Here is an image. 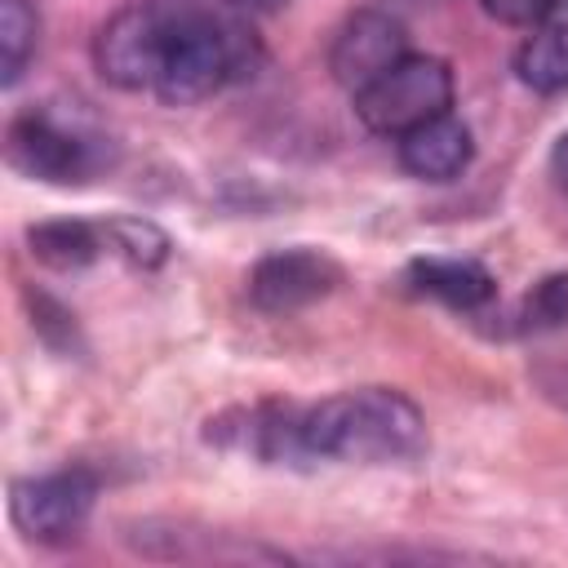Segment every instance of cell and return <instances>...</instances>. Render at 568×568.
<instances>
[{
    "label": "cell",
    "mask_w": 568,
    "mask_h": 568,
    "mask_svg": "<svg viewBox=\"0 0 568 568\" xmlns=\"http://www.w3.org/2000/svg\"><path fill=\"white\" fill-rule=\"evenodd\" d=\"M515 71L528 89L537 93H559L568 89V22H546L532 27V36L515 53Z\"/></svg>",
    "instance_id": "cell-11"
},
{
    "label": "cell",
    "mask_w": 568,
    "mask_h": 568,
    "mask_svg": "<svg viewBox=\"0 0 568 568\" xmlns=\"http://www.w3.org/2000/svg\"><path fill=\"white\" fill-rule=\"evenodd\" d=\"M426 439V422L417 404L386 386L342 390L333 399H320L302 417V444L315 457L333 462H399L413 457Z\"/></svg>",
    "instance_id": "cell-1"
},
{
    "label": "cell",
    "mask_w": 568,
    "mask_h": 568,
    "mask_svg": "<svg viewBox=\"0 0 568 568\" xmlns=\"http://www.w3.org/2000/svg\"><path fill=\"white\" fill-rule=\"evenodd\" d=\"M408 288L457 311H479L493 302L497 280L470 257H417L408 266Z\"/></svg>",
    "instance_id": "cell-10"
},
{
    "label": "cell",
    "mask_w": 568,
    "mask_h": 568,
    "mask_svg": "<svg viewBox=\"0 0 568 568\" xmlns=\"http://www.w3.org/2000/svg\"><path fill=\"white\" fill-rule=\"evenodd\" d=\"M395 142H399V164H404L413 178H422V182H453V178H462V169H466L470 155H475L470 129H466L453 111H444V115H435V120L408 129V133L395 138Z\"/></svg>",
    "instance_id": "cell-9"
},
{
    "label": "cell",
    "mask_w": 568,
    "mask_h": 568,
    "mask_svg": "<svg viewBox=\"0 0 568 568\" xmlns=\"http://www.w3.org/2000/svg\"><path fill=\"white\" fill-rule=\"evenodd\" d=\"M9 160L40 182H80L89 173V142L44 111H27L9 124Z\"/></svg>",
    "instance_id": "cell-8"
},
{
    "label": "cell",
    "mask_w": 568,
    "mask_h": 568,
    "mask_svg": "<svg viewBox=\"0 0 568 568\" xmlns=\"http://www.w3.org/2000/svg\"><path fill=\"white\" fill-rule=\"evenodd\" d=\"M568 324V271H555L546 280H537L519 306V328L524 333H546Z\"/></svg>",
    "instance_id": "cell-14"
},
{
    "label": "cell",
    "mask_w": 568,
    "mask_h": 568,
    "mask_svg": "<svg viewBox=\"0 0 568 568\" xmlns=\"http://www.w3.org/2000/svg\"><path fill=\"white\" fill-rule=\"evenodd\" d=\"M453 106V71L444 58L404 53L373 84L355 93V115L382 138H404L408 129L444 115Z\"/></svg>",
    "instance_id": "cell-3"
},
{
    "label": "cell",
    "mask_w": 568,
    "mask_h": 568,
    "mask_svg": "<svg viewBox=\"0 0 568 568\" xmlns=\"http://www.w3.org/2000/svg\"><path fill=\"white\" fill-rule=\"evenodd\" d=\"M257 40L244 22H226L191 0L173 4V27L155 80V98L169 106H191L209 93H217L235 75H253L257 67Z\"/></svg>",
    "instance_id": "cell-2"
},
{
    "label": "cell",
    "mask_w": 568,
    "mask_h": 568,
    "mask_svg": "<svg viewBox=\"0 0 568 568\" xmlns=\"http://www.w3.org/2000/svg\"><path fill=\"white\" fill-rule=\"evenodd\" d=\"M40 44V13L31 0H4L0 4V67H4V84H18L31 53Z\"/></svg>",
    "instance_id": "cell-13"
},
{
    "label": "cell",
    "mask_w": 568,
    "mask_h": 568,
    "mask_svg": "<svg viewBox=\"0 0 568 568\" xmlns=\"http://www.w3.org/2000/svg\"><path fill=\"white\" fill-rule=\"evenodd\" d=\"M178 0H138L111 13L93 40V62L115 89H155Z\"/></svg>",
    "instance_id": "cell-4"
},
{
    "label": "cell",
    "mask_w": 568,
    "mask_h": 568,
    "mask_svg": "<svg viewBox=\"0 0 568 568\" xmlns=\"http://www.w3.org/2000/svg\"><path fill=\"white\" fill-rule=\"evenodd\" d=\"M337 280H342V271H337L333 257H324L315 248H280V253H266L253 266L248 297H253V306H262L271 315H284V311L320 302Z\"/></svg>",
    "instance_id": "cell-6"
},
{
    "label": "cell",
    "mask_w": 568,
    "mask_h": 568,
    "mask_svg": "<svg viewBox=\"0 0 568 568\" xmlns=\"http://www.w3.org/2000/svg\"><path fill=\"white\" fill-rule=\"evenodd\" d=\"M555 4L559 0H484V9L506 27H541Z\"/></svg>",
    "instance_id": "cell-16"
},
{
    "label": "cell",
    "mask_w": 568,
    "mask_h": 568,
    "mask_svg": "<svg viewBox=\"0 0 568 568\" xmlns=\"http://www.w3.org/2000/svg\"><path fill=\"white\" fill-rule=\"evenodd\" d=\"M27 240H31V253H36L44 266H53V271H75V266L93 262L98 248H102V235H98L89 222H71V217H62V222H40V226H31Z\"/></svg>",
    "instance_id": "cell-12"
},
{
    "label": "cell",
    "mask_w": 568,
    "mask_h": 568,
    "mask_svg": "<svg viewBox=\"0 0 568 568\" xmlns=\"http://www.w3.org/2000/svg\"><path fill=\"white\" fill-rule=\"evenodd\" d=\"M559 4H568V0H559Z\"/></svg>",
    "instance_id": "cell-19"
},
{
    "label": "cell",
    "mask_w": 568,
    "mask_h": 568,
    "mask_svg": "<svg viewBox=\"0 0 568 568\" xmlns=\"http://www.w3.org/2000/svg\"><path fill=\"white\" fill-rule=\"evenodd\" d=\"M106 240H111L129 262H138V266H155V262H164V253H169V235H164L160 226L142 222V217H111V222H106Z\"/></svg>",
    "instance_id": "cell-15"
},
{
    "label": "cell",
    "mask_w": 568,
    "mask_h": 568,
    "mask_svg": "<svg viewBox=\"0 0 568 568\" xmlns=\"http://www.w3.org/2000/svg\"><path fill=\"white\" fill-rule=\"evenodd\" d=\"M550 169H555V178L568 186V133L555 142V155H550Z\"/></svg>",
    "instance_id": "cell-17"
},
{
    "label": "cell",
    "mask_w": 568,
    "mask_h": 568,
    "mask_svg": "<svg viewBox=\"0 0 568 568\" xmlns=\"http://www.w3.org/2000/svg\"><path fill=\"white\" fill-rule=\"evenodd\" d=\"M404 53H408L404 27H399L395 18H386V13L364 9V13L346 18V27L337 31V40H333V49H328V71H333V80H337L342 89L359 93V89L373 84L386 67H395Z\"/></svg>",
    "instance_id": "cell-7"
},
{
    "label": "cell",
    "mask_w": 568,
    "mask_h": 568,
    "mask_svg": "<svg viewBox=\"0 0 568 568\" xmlns=\"http://www.w3.org/2000/svg\"><path fill=\"white\" fill-rule=\"evenodd\" d=\"M98 497V479L89 470H53L40 479L13 484V519L36 541H67L84 528Z\"/></svg>",
    "instance_id": "cell-5"
},
{
    "label": "cell",
    "mask_w": 568,
    "mask_h": 568,
    "mask_svg": "<svg viewBox=\"0 0 568 568\" xmlns=\"http://www.w3.org/2000/svg\"><path fill=\"white\" fill-rule=\"evenodd\" d=\"M222 4H235V9H275L280 0H222Z\"/></svg>",
    "instance_id": "cell-18"
}]
</instances>
